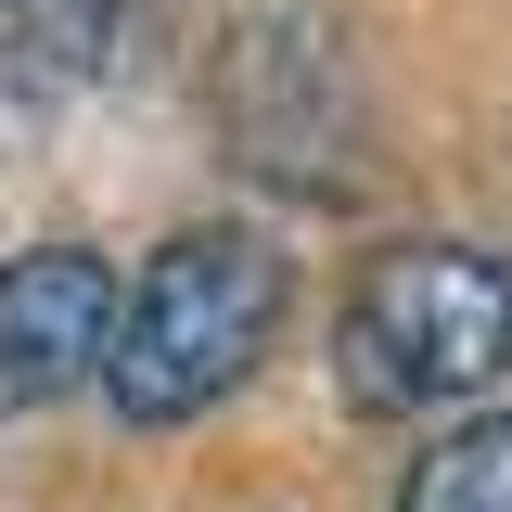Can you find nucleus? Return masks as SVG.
<instances>
[{"instance_id":"obj_2","label":"nucleus","mask_w":512,"mask_h":512,"mask_svg":"<svg viewBox=\"0 0 512 512\" xmlns=\"http://www.w3.org/2000/svg\"><path fill=\"white\" fill-rule=\"evenodd\" d=\"M512 372V269L487 244H384L359 256L346 308H333V384L346 410L410 423V410H461Z\"/></svg>"},{"instance_id":"obj_1","label":"nucleus","mask_w":512,"mask_h":512,"mask_svg":"<svg viewBox=\"0 0 512 512\" xmlns=\"http://www.w3.org/2000/svg\"><path fill=\"white\" fill-rule=\"evenodd\" d=\"M282 244L244 231V218H205V231H167L154 269L116 295V346H103V397L116 423H205L218 397H244L269 333H282Z\"/></svg>"},{"instance_id":"obj_5","label":"nucleus","mask_w":512,"mask_h":512,"mask_svg":"<svg viewBox=\"0 0 512 512\" xmlns=\"http://www.w3.org/2000/svg\"><path fill=\"white\" fill-rule=\"evenodd\" d=\"M397 512H512V410H487V423H461L448 448H423Z\"/></svg>"},{"instance_id":"obj_4","label":"nucleus","mask_w":512,"mask_h":512,"mask_svg":"<svg viewBox=\"0 0 512 512\" xmlns=\"http://www.w3.org/2000/svg\"><path fill=\"white\" fill-rule=\"evenodd\" d=\"M0 26H13L26 77H77V90H103V77H141V64H154L167 0H0Z\"/></svg>"},{"instance_id":"obj_3","label":"nucleus","mask_w":512,"mask_h":512,"mask_svg":"<svg viewBox=\"0 0 512 512\" xmlns=\"http://www.w3.org/2000/svg\"><path fill=\"white\" fill-rule=\"evenodd\" d=\"M103 346H116V256L103 244L0 256V423L103 384Z\"/></svg>"}]
</instances>
